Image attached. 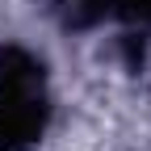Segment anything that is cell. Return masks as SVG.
Listing matches in <instances>:
<instances>
[{"instance_id": "cell-1", "label": "cell", "mask_w": 151, "mask_h": 151, "mask_svg": "<svg viewBox=\"0 0 151 151\" xmlns=\"http://www.w3.org/2000/svg\"><path fill=\"white\" fill-rule=\"evenodd\" d=\"M46 118L50 101L42 63L21 46H0V151H34Z\"/></svg>"}, {"instance_id": "cell-2", "label": "cell", "mask_w": 151, "mask_h": 151, "mask_svg": "<svg viewBox=\"0 0 151 151\" xmlns=\"http://www.w3.org/2000/svg\"><path fill=\"white\" fill-rule=\"evenodd\" d=\"M67 25H92L105 17H122L130 25H151V0H59Z\"/></svg>"}]
</instances>
